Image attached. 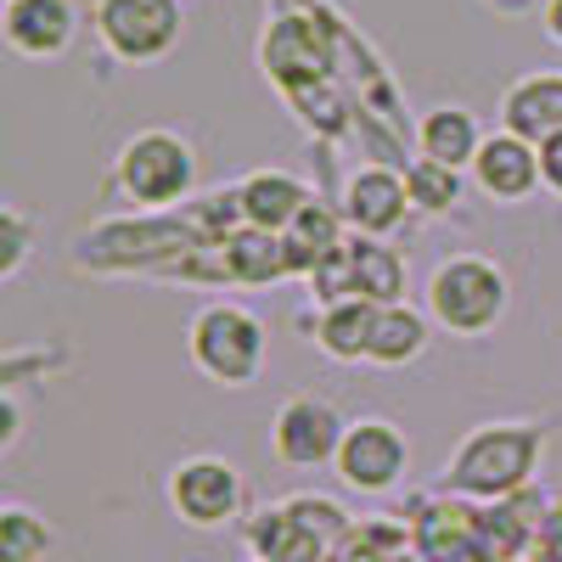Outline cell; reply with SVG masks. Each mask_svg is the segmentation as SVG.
Listing matches in <instances>:
<instances>
[{"label": "cell", "mask_w": 562, "mask_h": 562, "mask_svg": "<svg viewBox=\"0 0 562 562\" xmlns=\"http://www.w3.org/2000/svg\"><path fill=\"white\" fill-rule=\"evenodd\" d=\"M540 456H546V422L529 416H501V422H479L473 434H461V445L450 450L439 490L456 501H506L535 484L540 473Z\"/></svg>", "instance_id": "cell-1"}, {"label": "cell", "mask_w": 562, "mask_h": 562, "mask_svg": "<svg viewBox=\"0 0 562 562\" xmlns=\"http://www.w3.org/2000/svg\"><path fill=\"white\" fill-rule=\"evenodd\" d=\"M422 310L456 338H490L512 310V281L490 254H450L422 288Z\"/></svg>", "instance_id": "cell-2"}, {"label": "cell", "mask_w": 562, "mask_h": 562, "mask_svg": "<svg viewBox=\"0 0 562 562\" xmlns=\"http://www.w3.org/2000/svg\"><path fill=\"white\" fill-rule=\"evenodd\" d=\"M113 192L140 214L180 209L198 192V147L180 130H164V124L135 130L113 158Z\"/></svg>", "instance_id": "cell-3"}, {"label": "cell", "mask_w": 562, "mask_h": 562, "mask_svg": "<svg viewBox=\"0 0 562 562\" xmlns=\"http://www.w3.org/2000/svg\"><path fill=\"white\" fill-rule=\"evenodd\" d=\"M349 512L326 495H288L281 506H265L248 518V551L254 562H326L349 540Z\"/></svg>", "instance_id": "cell-4"}, {"label": "cell", "mask_w": 562, "mask_h": 562, "mask_svg": "<svg viewBox=\"0 0 562 562\" xmlns=\"http://www.w3.org/2000/svg\"><path fill=\"white\" fill-rule=\"evenodd\" d=\"M186 360L220 389H248L265 371V321L248 304H203L186 321Z\"/></svg>", "instance_id": "cell-5"}, {"label": "cell", "mask_w": 562, "mask_h": 562, "mask_svg": "<svg viewBox=\"0 0 562 562\" xmlns=\"http://www.w3.org/2000/svg\"><path fill=\"white\" fill-rule=\"evenodd\" d=\"M90 29H97L102 52L124 68H158L175 57L186 34V7L180 0H97L90 7Z\"/></svg>", "instance_id": "cell-6"}, {"label": "cell", "mask_w": 562, "mask_h": 562, "mask_svg": "<svg viewBox=\"0 0 562 562\" xmlns=\"http://www.w3.org/2000/svg\"><path fill=\"white\" fill-rule=\"evenodd\" d=\"M164 495H169L175 518L186 529H203V535L231 529L248 512V479L225 456H186V461H175Z\"/></svg>", "instance_id": "cell-7"}, {"label": "cell", "mask_w": 562, "mask_h": 562, "mask_svg": "<svg viewBox=\"0 0 562 562\" xmlns=\"http://www.w3.org/2000/svg\"><path fill=\"white\" fill-rule=\"evenodd\" d=\"M333 473L355 495H389L411 473V439L389 416H355L344 428V445L333 456Z\"/></svg>", "instance_id": "cell-8"}, {"label": "cell", "mask_w": 562, "mask_h": 562, "mask_svg": "<svg viewBox=\"0 0 562 562\" xmlns=\"http://www.w3.org/2000/svg\"><path fill=\"white\" fill-rule=\"evenodd\" d=\"M344 411L333 400L321 394H293L281 400L276 416H270V456L281 467H299V473H310V467H333L338 445H344Z\"/></svg>", "instance_id": "cell-9"}, {"label": "cell", "mask_w": 562, "mask_h": 562, "mask_svg": "<svg viewBox=\"0 0 562 562\" xmlns=\"http://www.w3.org/2000/svg\"><path fill=\"white\" fill-rule=\"evenodd\" d=\"M411 551L422 562H490L479 506L473 501H456L445 490L422 495L411 506Z\"/></svg>", "instance_id": "cell-10"}, {"label": "cell", "mask_w": 562, "mask_h": 562, "mask_svg": "<svg viewBox=\"0 0 562 562\" xmlns=\"http://www.w3.org/2000/svg\"><path fill=\"white\" fill-rule=\"evenodd\" d=\"M79 40V0H7L0 45L23 63H57Z\"/></svg>", "instance_id": "cell-11"}, {"label": "cell", "mask_w": 562, "mask_h": 562, "mask_svg": "<svg viewBox=\"0 0 562 562\" xmlns=\"http://www.w3.org/2000/svg\"><path fill=\"white\" fill-rule=\"evenodd\" d=\"M338 214L355 237H371V243H389L411 225V192H405V175L389 169V164H366L349 175L344 198H338Z\"/></svg>", "instance_id": "cell-12"}, {"label": "cell", "mask_w": 562, "mask_h": 562, "mask_svg": "<svg viewBox=\"0 0 562 562\" xmlns=\"http://www.w3.org/2000/svg\"><path fill=\"white\" fill-rule=\"evenodd\" d=\"M467 175L495 203H529L540 192V147L512 130H495V135H484V147Z\"/></svg>", "instance_id": "cell-13"}, {"label": "cell", "mask_w": 562, "mask_h": 562, "mask_svg": "<svg viewBox=\"0 0 562 562\" xmlns=\"http://www.w3.org/2000/svg\"><path fill=\"white\" fill-rule=\"evenodd\" d=\"M231 198H237V220L243 225L281 237L315 192H310V180H299L293 169H254V175H243L237 186H231Z\"/></svg>", "instance_id": "cell-14"}, {"label": "cell", "mask_w": 562, "mask_h": 562, "mask_svg": "<svg viewBox=\"0 0 562 562\" xmlns=\"http://www.w3.org/2000/svg\"><path fill=\"white\" fill-rule=\"evenodd\" d=\"M501 130L524 135V140H551L562 130V68H535L518 74L501 90Z\"/></svg>", "instance_id": "cell-15"}, {"label": "cell", "mask_w": 562, "mask_h": 562, "mask_svg": "<svg viewBox=\"0 0 562 562\" xmlns=\"http://www.w3.org/2000/svg\"><path fill=\"white\" fill-rule=\"evenodd\" d=\"M479 147H484V124L473 108L439 102L416 119V158H434L445 169H473Z\"/></svg>", "instance_id": "cell-16"}, {"label": "cell", "mask_w": 562, "mask_h": 562, "mask_svg": "<svg viewBox=\"0 0 562 562\" xmlns=\"http://www.w3.org/2000/svg\"><path fill=\"white\" fill-rule=\"evenodd\" d=\"M434 344V321L428 310H411L405 299L400 304H378V321H371V344H366V366L378 371H400L411 360H422Z\"/></svg>", "instance_id": "cell-17"}, {"label": "cell", "mask_w": 562, "mask_h": 562, "mask_svg": "<svg viewBox=\"0 0 562 562\" xmlns=\"http://www.w3.org/2000/svg\"><path fill=\"white\" fill-rule=\"evenodd\" d=\"M371 321H378V304H371V299H344V304H326L315 321H304V333L315 338V349H321L326 360L366 366Z\"/></svg>", "instance_id": "cell-18"}, {"label": "cell", "mask_w": 562, "mask_h": 562, "mask_svg": "<svg viewBox=\"0 0 562 562\" xmlns=\"http://www.w3.org/2000/svg\"><path fill=\"white\" fill-rule=\"evenodd\" d=\"M349 237V225H344V214L333 209V203H321V198H310L304 209H299V220L281 231V254H288V276H310L326 254H333L338 243Z\"/></svg>", "instance_id": "cell-19"}, {"label": "cell", "mask_w": 562, "mask_h": 562, "mask_svg": "<svg viewBox=\"0 0 562 562\" xmlns=\"http://www.w3.org/2000/svg\"><path fill=\"white\" fill-rule=\"evenodd\" d=\"M288 276V254H281V237L254 225H237L225 237V281L237 288H270V281Z\"/></svg>", "instance_id": "cell-20"}, {"label": "cell", "mask_w": 562, "mask_h": 562, "mask_svg": "<svg viewBox=\"0 0 562 562\" xmlns=\"http://www.w3.org/2000/svg\"><path fill=\"white\" fill-rule=\"evenodd\" d=\"M349 254H355V299L371 304H400L405 299V265L389 243H371L349 231Z\"/></svg>", "instance_id": "cell-21"}, {"label": "cell", "mask_w": 562, "mask_h": 562, "mask_svg": "<svg viewBox=\"0 0 562 562\" xmlns=\"http://www.w3.org/2000/svg\"><path fill=\"white\" fill-rule=\"evenodd\" d=\"M405 175V192H411V214H428V220H450L461 209V169H445L434 158H416L400 169Z\"/></svg>", "instance_id": "cell-22"}, {"label": "cell", "mask_w": 562, "mask_h": 562, "mask_svg": "<svg viewBox=\"0 0 562 562\" xmlns=\"http://www.w3.org/2000/svg\"><path fill=\"white\" fill-rule=\"evenodd\" d=\"M57 546V529L29 506H0V562H45Z\"/></svg>", "instance_id": "cell-23"}, {"label": "cell", "mask_w": 562, "mask_h": 562, "mask_svg": "<svg viewBox=\"0 0 562 562\" xmlns=\"http://www.w3.org/2000/svg\"><path fill=\"white\" fill-rule=\"evenodd\" d=\"M34 259V220L12 203H0V281H18Z\"/></svg>", "instance_id": "cell-24"}, {"label": "cell", "mask_w": 562, "mask_h": 562, "mask_svg": "<svg viewBox=\"0 0 562 562\" xmlns=\"http://www.w3.org/2000/svg\"><path fill=\"white\" fill-rule=\"evenodd\" d=\"M52 366H63V355L52 360L45 349H0V389H23V383L45 378Z\"/></svg>", "instance_id": "cell-25"}, {"label": "cell", "mask_w": 562, "mask_h": 562, "mask_svg": "<svg viewBox=\"0 0 562 562\" xmlns=\"http://www.w3.org/2000/svg\"><path fill=\"white\" fill-rule=\"evenodd\" d=\"M23 428H29V411H23L18 389H0V456H12V450H18Z\"/></svg>", "instance_id": "cell-26"}, {"label": "cell", "mask_w": 562, "mask_h": 562, "mask_svg": "<svg viewBox=\"0 0 562 562\" xmlns=\"http://www.w3.org/2000/svg\"><path fill=\"white\" fill-rule=\"evenodd\" d=\"M540 186L551 198H562V130L551 140H540Z\"/></svg>", "instance_id": "cell-27"}, {"label": "cell", "mask_w": 562, "mask_h": 562, "mask_svg": "<svg viewBox=\"0 0 562 562\" xmlns=\"http://www.w3.org/2000/svg\"><path fill=\"white\" fill-rule=\"evenodd\" d=\"M540 29L551 45H562V0H540Z\"/></svg>", "instance_id": "cell-28"}, {"label": "cell", "mask_w": 562, "mask_h": 562, "mask_svg": "<svg viewBox=\"0 0 562 562\" xmlns=\"http://www.w3.org/2000/svg\"><path fill=\"white\" fill-rule=\"evenodd\" d=\"M490 7H495V12H512V18H518V12H529V7H535V0H490Z\"/></svg>", "instance_id": "cell-29"}, {"label": "cell", "mask_w": 562, "mask_h": 562, "mask_svg": "<svg viewBox=\"0 0 562 562\" xmlns=\"http://www.w3.org/2000/svg\"><path fill=\"white\" fill-rule=\"evenodd\" d=\"M0 7H7V0H0Z\"/></svg>", "instance_id": "cell-30"}]
</instances>
